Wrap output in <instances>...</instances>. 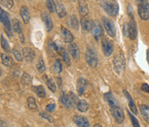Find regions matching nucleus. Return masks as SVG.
Segmentation results:
<instances>
[{
  "label": "nucleus",
  "mask_w": 149,
  "mask_h": 127,
  "mask_svg": "<svg viewBox=\"0 0 149 127\" xmlns=\"http://www.w3.org/2000/svg\"><path fill=\"white\" fill-rule=\"evenodd\" d=\"M101 6L104 11L110 17H116L118 14V4L110 0H104L101 2Z\"/></svg>",
  "instance_id": "nucleus-1"
},
{
  "label": "nucleus",
  "mask_w": 149,
  "mask_h": 127,
  "mask_svg": "<svg viewBox=\"0 0 149 127\" xmlns=\"http://www.w3.org/2000/svg\"><path fill=\"white\" fill-rule=\"evenodd\" d=\"M113 67L117 74H121L125 68V59L123 54H117L113 59Z\"/></svg>",
  "instance_id": "nucleus-2"
},
{
  "label": "nucleus",
  "mask_w": 149,
  "mask_h": 127,
  "mask_svg": "<svg viewBox=\"0 0 149 127\" xmlns=\"http://www.w3.org/2000/svg\"><path fill=\"white\" fill-rule=\"evenodd\" d=\"M0 20H1V22L3 24L5 33H6L10 37L12 36L11 24H10V19L9 14H8L6 11H4L3 9L0 10Z\"/></svg>",
  "instance_id": "nucleus-3"
},
{
  "label": "nucleus",
  "mask_w": 149,
  "mask_h": 127,
  "mask_svg": "<svg viewBox=\"0 0 149 127\" xmlns=\"http://www.w3.org/2000/svg\"><path fill=\"white\" fill-rule=\"evenodd\" d=\"M85 61L88 63V65L92 67L95 68L97 66V57L96 55V52L91 49V48H87L86 52H85Z\"/></svg>",
  "instance_id": "nucleus-4"
},
{
  "label": "nucleus",
  "mask_w": 149,
  "mask_h": 127,
  "mask_svg": "<svg viewBox=\"0 0 149 127\" xmlns=\"http://www.w3.org/2000/svg\"><path fill=\"white\" fill-rule=\"evenodd\" d=\"M111 113H112V116L114 117L116 122L117 124H123V121H124V119H125V116H124V112L123 111V109L118 106H111Z\"/></svg>",
  "instance_id": "nucleus-5"
},
{
  "label": "nucleus",
  "mask_w": 149,
  "mask_h": 127,
  "mask_svg": "<svg viewBox=\"0 0 149 127\" xmlns=\"http://www.w3.org/2000/svg\"><path fill=\"white\" fill-rule=\"evenodd\" d=\"M103 24H104V27L106 30L107 34L110 37H115L116 34V27H115L114 22L109 18H103Z\"/></svg>",
  "instance_id": "nucleus-6"
},
{
  "label": "nucleus",
  "mask_w": 149,
  "mask_h": 127,
  "mask_svg": "<svg viewBox=\"0 0 149 127\" xmlns=\"http://www.w3.org/2000/svg\"><path fill=\"white\" fill-rule=\"evenodd\" d=\"M138 14L142 20L149 19V3L145 2L139 4L138 5Z\"/></svg>",
  "instance_id": "nucleus-7"
},
{
  "label": "nucleus",
  "mask_w": 149,
  "mask_h": 127,
  "mask_svg": "<svg viewBox=\"0 0 149 127\" xmlns=\"http://www.w3.org/2000/svg\"><path fill=\"white\" fill-rule=\"evenodd\" d=\"M91 32V35L93 36V37L95 39L98 40L104 34V30H103V28H102L100 22H98L97 21L92 22Z\"/></svg>",
  "instance_id": "nucleus-8"
},
{
  "label": "nucleus",
  "mask_w": 149,
  "mask_h": 127,
  "mask_svg": "<svg viewBox=\"0 0 149 127\" xmlns=\"http://www.w3.org/2000/svg\"><path fill=\"white\" fill-rule=\"evenodd\" d=\"M102 49H103L104 54L106 56H110L113 54V51H114L113 43L110 42L109 40L104 39L102 41Z\"/></svg>",
  "instance_id": "nucleus-9"
},
{
  "label": "nucleus",
  "mask_w": 149,
  "mask_h": 127,
  "mask_svg": "<svg viewBox=\"0 0 149 127\" xmlns=\"http://www.w3.org/2000/svg\"><path fill=\"white\" fill-rule=\"evenodd\" d=\"M68 50L70 55L72 56V58L74 60H79V56H80V51H79V48L76 43L71 42L68 46Z\"/></svg>",
  "instance_id": "nucleus-10"
},
{
  "label": "nucleus",
  "mask_w": 149,
  "mask_h": 127,
  "mask_svg": "<svg viewBox=\"0 0 149 127\" xmlns=\"http://www.w3.org/2000/svg\"><path fill=\"white\" fill-rule=\"evenodd\" d=\"M137 36V27L136 22L132 18L128 22V37L131 40H134Z\"/></svg>",
  "instance_id": "nucleus-11"
},
{
  "label": "nucleus",
  "mask_w": 149,
  "mask_h": 127,
  "mask_svg": "<svg viewBox=\"0 0 149 127\" xmlns=\"http://www.w3.org/2000/svg\"><path fill=\"white\" fill-rule=\"evenodd\" d=\"M73 122L79 127H89L90 126V122L89 120L84 117V116H74L72 119Z\"/></svg>",
  "instance_id": "nucleus-12"
},
{
  "label": "nucleus",
  "mask_w": 149,
  "mask_h": 127,
  "mask_svg": "<svg viewBox=\"0 0 149 127\" xmlns=\"http://www.w3.org/2000/svg\"><path fill=\"white\" fill-rule=\"evenodd\" d=\"M61 34L64 39V41L65 42H68V43H71V42H73L74 40V36H72V34L65 28L64 26H61Z\"/></svg>",
  "instance_id": "nucleus-13"
},
{
  "label": "nucleus",
  "mask_w": 149,
  "mask_h": 127,
  "mask_svg": "<svg viewBox=\"0 0 149 127\" xmlns=\"http://www.w3.org/2000/svg\"><path fill=\"white\" fill-rule=\"evenodd\" d=\"M42 21L44 22L45 24H46L47 31V32H50V31L53 29V28H54V23H53V22H52L51 18L49 17V15H48L47 12L43 11V12H42Z\"/></svg>",
  "instance_id": "nucleus-14"
},
{
  "label": "nucleus",
  "mask_w": 149,
  "mask_h": 127,
  "mask_svg": "<svg viewBox=\"0 0 149 127\" xmlns=\"http://www.w3.org/2000/svg\"><path fill=\"white\" fill-rule=\"evenodd\" d=\"M79 12L80 13L81 16L86 17L89 14V8L88 4L85 0H79V7H78Z\"/></svg>",
  "instance_id": "nucleus-15"
},
{
  "label": "nucleus",
  "mask_w": 149,
  "mask_h": 127,
  "mask_svg": "<svg viewBox=\"0 0 149 127\" xmlns=\"http://www.w3.org/2000/svg\"><path fill=\"white\" fill-rule=\"evenodd\" d=\"M20 15H21L22 19L23 22L25 24L29 23V20H30V13H29V11L28 9L27 6L23 5L22 6L21 9H20Z\"/></svg>",
  "instance_id": "nucleus-16"
},
{
  "label": "nucleus",
  "mask_w": 149,
  "mask_h": 127,
  "mask_svg": "<svg viewBox=\"0 0 149 127\" xmlns=\"http://www.w3.org/2000/svg\"><path fill=\"white\" fill-rule=\"evenodd\" d=\"M55 11H56L57 15L59 16V18H64L66 15V11L65 9L64 5L59 0L55 1Z\"/></svg>",
  "instance_id": "nucleus-17"
},
{
  "label": "nucleus",
  "mask_w": 149,
  "mask_h": 127,
  "mask_svg": "<svg viewBox=\"0 0 149 127\" xmlns=\"http://www.w3.org/2000/svg\"><path fill=\"white\" fill-rule=\"evenodd\" d=\"M24 58L28 62H32L35 58V52L29 48H23L22 49Z\"/></svg>",
  "instance_id": "nucleus-18"
},
{
  "label": "nucleus",
  "mask_w": 149,
  "mask_h": 127,
  "mask_svg": "<svg viewBox=\"0 0 149 127\" xmlns=\"http://www.w3.org/2000/svg\"><path fill=\"white\" fill-rule=\"evenodd\" d=\"M125 96H126V99L128 100V106H129V109L131 110V112H133L135 115L138 113V111H137V108H136V106L134 105V102L132 99V97L130 96L129 93H128L127 90H124L123 91Z\"/></svg>",
  "instance_id": "nucleus-19"
},
{
  "label": "nucleus",
  "mask_w": 149,
  "mask_h": 127,
  "mask_svg": "<svg viewBox=\"0 0 149 127\" xmlns=\"http://www.w3.org/2000/svg\"><path fill=\"white\" fill-rule=\"evenodd\" d=\"M87 81L81 78L78 81V83H77V89H78V92L79 94H84L86 90V87H87Z\"/></svg>",
  "instance_id": "nucleus-20"
},
{
  "label": "nucleus",
  "mask_w": 149,
  "mask_h": 127,
  "mask_svg": "<svg viewBox=\"0 0 149 127\" xmlns=\"http://www.w3.org/2000/svg\"><path fill=\"white\" fill-rule=\"evenodd\" d=\"M59 53L61 54V57H62V59H63V61L65 62V65L68 66V67H70L71 66V59H70L69 55L66 52V50L64 48H61Z\"/></svg>",
  "instance_id": "nucleus-21"
},
{
  "label": "nucleus",
  "mask_w": 149,
  "mask_h": 127,
  "mask_svg": "<svg viewBox=\"0 0 149 127\" xmlns=\"http://www.w3.org/2000/svg\"><path fill=\"white\" fill-rule=\"evenodd\" d=\"M140 110H141V113L143 117V119H145V121L149 124V106L146 105H141L140 106Z\"/></svg>",
  "instance_id": "nucleus-22"
},
{
  "label": "nucleus",
  "mask_w": 149,
  "mask_h": 127,
  "mask_svg": "<svg viewBox=\"0 0 149 127\" xmlns=\"http://www.w3.org/2000/svg\"><path fill=\"white\" fill-rule=\"evenodd\" d=\"M80 23H81L82 29H83L84 31H89V30H91L92 22L90 21L88 18H85V17H83V18H82V19L80 20Z\"/></svg>",
  "instance_id": "nucleus-23"
},
{
  "label": "nucleus",
  "mask_w": 149,
  "mask_h": 127,
  "mask_svg": "<svg viewBox=\"0 0 149 127\" xmlns=\"http://www.w3.org/2000/svg\"><path fill=\"white\" fill-rule=\"evenodd\" d=\"M12 27H13V29L16 33L21 35L22 34V25L20 21L17 18H14L12 20Z\"/></svg>",
  "instance_id": "nucleus-24"
},
{
  "label": "nucleus",
  "mask_w": 149,
  "mask_h": 127,
  "mask_svg": "<svg viewBox=\"0 0 149 127\" xmlns=\"http://www.w3.org/2000/svg\"><path fill=\"white\" fill-rule=\"evenodd\" d=\"M77 107H78V110L81 112H86L89 109V104L86 100H81L78 102V105H77Z\"/></svg>",
  "instance_id": "nucleus-25"
},
{
  "label": "nucleus",
  "mask_w": 149,
  "mask_h": 127,
  "mask_svg": "<svg viewBox=\"0 0 149 127\" xmlns=\"http://www.w3.org/2000/svg\"><path fill=\"white\" fill-rule=\"evenodd\" d=\"M104 97H105V100H107V102L109 103V105L111 106H118L117 105V101H116V100L115 99V97L110 93H106L105 95H104Z\"/></svg>",
  "instance_id": "nucleus-26"
},
{
  "label": "nucleus",
  "mask_w": 149,
  "mask_h": 127,
  "mask_svg": "<svg viewBox=\"0 0 149 127\" xmlns=\"http://www.w3.org/2000/svg\"><path fill=\"white\" fill-rule=\"evenodd\" d=\"M1 61L2 63L6 67H10L12 64V59L10 55H6V54H1Z\"/></svg>",
  "instance_id": "nucleus-27"
},
{
  "label": "nucleus",
  "mask_w": 149,
  "mask_h": 127,
  "mask_svg": "<svg viewBox=\"0 0 149 127\" xmlns=\"http://www.w3.org/2000/svg\"><path fill=\"white\" fill-rule=\"evenodd\" d=\"M61 103L63 104V106H64L65 107H66V108L71 107L72 104V100H71V98H70L69 96L65 95V94H63V95L61 96Z\"/></svg>",
  "instance_id": "nucleus-28"
},
{
  "label": "nucleus",
  "mask_w": 149,
  "mask_h": 127,
  "mask_svg": "<svg viewBox=\"0 0 149 127\" xmlns=\"http://www.w3.org/2000/svg\"><path fill=\"white\" fill-rule=\"evenodd\" d=\"M28 106L30 110H36L37 109V104L34 97H29L27 100Z\"/></svg>",
  "instance_id": "nucleus-29"
},
{
  "label": "nucleus",
  "mask_w": 149,
  "mask_h": 127,
  "mask_svg": "<svg viewBox=\"0 0 149 127\" xmlns=\"http://www.w3.org/2000/svg\"><path fill=\"white\" fill-rule=\"evenodd\" d=\"M35 91H36V94L40 97V98H44V97H46V91H45V89H44V87H43L42 86H36L35 87Z\"/></svg>",
  "instance_id": "nucleus-30"
},
{
  "label": "nucleus",
  "mask_w": 149,
  "mask_h": 127,
  "mask_svg": "<svg viewBox=\"0 0 149 127\" xmlns=\"http://www.w3.org/2000/svg\"><path fill=\"white\" fill-rule=\"evenodd\" d=\"M53 70L55 74H60L62 71V64L60 60H56L54 64Z\"/></svg>",
  "instance_id": "nucleus-31"
},
{
  "label": "nucleus",
  "mask_w": 149,
  "mask_h": 127,
  "mask_svg": "<svg viewBox=\"0 0 149 127\" xmlns=\"http://www.w3.org/2000/svg\"><path fill=\"white\" fill-rule=\"evenodd\" d=\"M12 53L15 56V58L18 61V62H22V54L20 51V49L17 47H15L12 50Z\"/></svg>",
  "instance_id": "nucleus-32"
},
{
  "label": "nucleus",
  "mask_w": 149,
  "mask_h": 127,
  "mask_svg": "<svg viewBox=\"0 0 149 127\" xmlns=\"http://www.w3.org/2000/svg\"><path fill=\"white\" fill-rule=\"evenodd\" d=\"M46 81H47L46 83H47V86L48 89L52 93H55V91H56V86H55V83H54V80L53 79H47Z\"/></svg>",
  "instance_id": "nucleus-33"
},
{
  "label": "nucleus",
  "mask_w": 149,
  "mask_h": 127,
  "mask_svg": "<svg viewBox=\"0 0 149 127\" xmlns=\"http://www.w3.org/2000/svg\"><path fill=\"white\" fill-rule=\"evenodd\" d=\"M1 47L3 50L5 51H10V45L8 42L6 41V39L3 37V35L1 34Z\"/></svg>",
  "instance_id": "nucleus-34"
},
{
  "label": "nucleus",
  "mask_w": 149,
  "mask_h": 127,
  "mask_svg": "<svg viewBox=\"0 0 149 127\" xmlns=\"http://www.w3.org/2000/svg\"><path fill=\"white\" fill-rule=\"evenodd\" d=\"M46 4L47 8L51 13L55 11V2H54V0H46Z\"/></svg>",
  "instance_id": "nucleus-35"
},
{
  "label": "nucleus",
  "mask_w": 149,
  "mask_h": 127,
  "mask_svg": "<svg viewBox=\"0 0 149 127\" xmlns=\"http://www.w3.org/2000/svg\"><path fill=\"white\" fill-rule=\"evenodd\" d=\"M36 69L40 73H44L45 70H46V66H45V63H44V62H43V60L42 58L39 59L38 62L36 63Z\"/></svg>",
  "instance_id": "nucleus-36"
},
{
  "label": "nucleus",
  "mask_w": 149,
  "mask_h": 127,
  "mask_svg": "<svg viewBox=\"0 0 149 127\" xmlns=\"http://www.w3.org/2000/svg\"><path fill=\"white\" fill-rule=\"evenodd\" d=\"M22 82L25 85L29 84L31 82V77L29 76V74L24 73L22 76Z\"/></svg>",
  "instance_id": "nucleus-37"
},
{
  "label": "nucleus",
  "mask_w": 149,
  "mask_h": 127,
  "mask_svg": "<svg viewBox=\"0 0 149 127\" xmlns=\"http://www.w3.org/2000/svg\"><path fill=\"white\" fill-rule=\"evenodd\" d=\"M1 4L4 7H6L8 9H11L14 4V1L13 0H1Z\"/></svg>",
  "instance_id": "nucleus-38"
},
{
  "label": "nucleus",
  "mask_w": 149,
  "mask_h": 127,
  "mask_svg": "<svg viewBox=\"0 0 149 127\" xmlns=\"http://www.w3.org/2000/svg\"><path fill=\"white\" fill-rule=\"evenodd\" d=\"M71 25H72V27L73 28V29H78V27H79V20H78V18H77V17L76 16H74V15H72V17H71Z\"/></svg>",
  "instance_id": "nucleus-39"
},
{
  "label": "nucleus",
  "mask_w": 149,
  "mask_h": 127,
  "mask_svg": "<svg viewBox=\"0 0 149 127\" xmlns=\"http://www.w3.org/2000/svg\"><path fill=\"white\" fill-rule=\"evenodd\" d=\"M128 115H129V117H130V119H131V121H132L133 126L135 127H140L139 122H138V120L136 119V118H134V116L133 114H131V112H128Z\"/></svg>",
  "instance_id": "nucleus-40"
},
{
  "label": "nucleus",
  "mask_w": 149,
  "mask_h": 127,
  "mask_svg": "<svg viewBox=\"0 0 149 127\" xmlns=\"http://www.w3.org/2000/svg\"><path fill=\"white\" fill-rule=\"evenodd\" d=\"M48 48H50L51 49H53L55 52H59L60 51V48H58V46L54 42H52V41H49V42H48Z\"/></svg>",
  "instance_id": "nucleus-41"
},
{
  "label": "nucleus",
  "mask_w": 149,
  "mask_h": 127,
  "mask_svg": "<svg viewBox=\"0 0 149 127\" xmlns=\"http://www.w3.org/2000/svg\"><path fill=\"white\" fill-rule=\"evenodd\" d=\"M55 110V104H49L46 106V111L48 112H53Z\"/></svg>",
  "instance_id": "nucleus-42"
},
{
  "label": "nucleus",
  "mask_w": 149,
  "mask_h": 127,
  "mask_svg": "<svg viewBox=\"0 0 149 127\" xmlns=\"http://www.w3.org/2000/svg\"><path fill=\"white\" fill-rule=\"evenodd\" d=\"M141 90L145 93H149V86L147 83L141 85Z\"/></svg>",
  "instance_id": "nucleus-43"
},
{
  "label": "nucleus",
  "mask_w": 149,
  "mask_h": 127,
  "mask_svg": "<svg viewBox=\"0 0 149 127\" xmlns=\"http://www.w3.org/2000/svg\"><path fill=\"white\" fill-rule=\"evenodd\" d=\"M40 114H41V116L42 117L43 119H48L49 121H51V119H50V118H49L50 116H49V115H47V113H44V112H41Z\"/></svg>",
  "instance_id": "nucleus-44"
},
{
  "label": "nucleus",
  "mask_w": 149,
  "mask_h": 127,
  "mask_svg": "<svg viewBox=\"0 0 149 127\" xmlns=\"http://www.w3.org/2000/svg\"><path fill=\"white\" fill-rule=\"evenodd\" d=\"M136 2L138 4H141V3H145V2H148V0H136Z\"/></svg>",
  "instance_id": "nucleus-45"
},
{
  "label": "nucleus",
  "mask_w": 149,
  "mask_h": 127,
  "mask_svg": "<svg viewBox=\"0 0 149 127\" xmlns=\"http://www.w3.org/2000/svg\"><path fill=\"white\" fill-rule=\"evenodd\" d=\"M147 61L149 64V48L147 50Z\"/></svg>",
  "instance_id": "nucleus-46"
},
{
  "label": "nucleus",
  "mask_w": 149,
  "mask_h": 127,
  "mask_svg": "<svg viewBox=\"0 0 149 127\" xmlns=\"http://www.w3.org/2000/svg\"><path fill=\"white\" fill-rule=\"evenodd\" d=\"M94 126L95 127H101L102 126V125H100V124H97V125H94Z\"/></svg>",
  "instance_id": "nucleus-47"
},
{
  "label": "nucleus",
  "mask_w": 149,
  "mask_h": 127,
  "mask_svg": "<svg viewBox=\"0 0 149 127\" xmlns=\"http://www.w3.org/2000/svg\"><path fill=\"white\" fill-rule=\"evenodd\" d=\"M72 1H74V0H72Z\"/></svg>",
  "instance_id": "nucleus-48"
}]
</instances>
